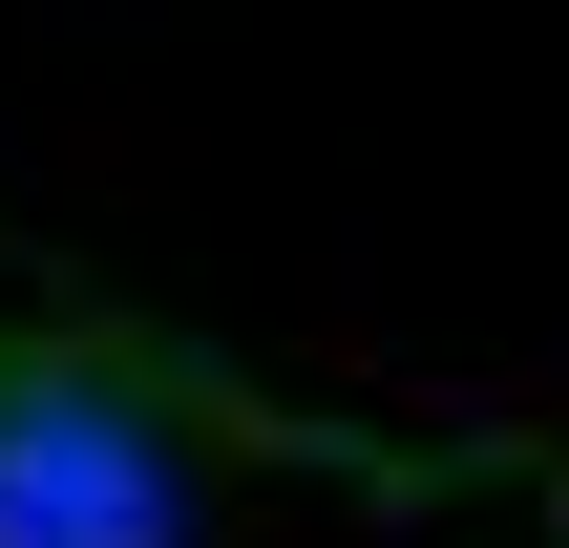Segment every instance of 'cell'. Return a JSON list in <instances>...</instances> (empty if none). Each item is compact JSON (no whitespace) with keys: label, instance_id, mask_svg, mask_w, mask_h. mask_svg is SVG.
Returning a JSON list of instances; mask_svg holds the SVG:
<instances>
[{"label":"cell","instance_id":"6da1fadb","mask_svg":"<svg viewBox=\"0 0 569 548\" xmlns=\"http://www.w3.org/2000/svg\"><path fill=\"white\" fill-rule=\"evenodd\" d=\"M0 548H190V444L127 359H0Z\"/></svg>","mask_w":569,"mask_h":548}]
</instances>
